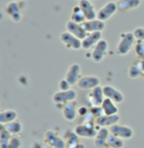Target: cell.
I'll return each instance as SVG.
<instances>
[{
  "label": "cell",
  "mask_w": 144,
  "mask_h": 148,
  "mask_svg": "<svg viewBox=\"0 0 144 148\" xmlns=\"http://www.w3.org/2000/svg\"><path fill=\"white\" fill-rule=\"evenodd\" d=\"M136 40L133 32L126 31L120 35V39L117 43L116 52L120 56H126L135 47Z\"/></svg>",
  "instance_id": "cell-1"
},
{
  "label": "cell",
  "mask_w": 144,
  "mask_h": 148,
  "mask_svg": "<svg viewBox=\"0 0 144 148\" xmlns=\"http://www.w3.org/2000/svg\"><path fill=\"white\" fill-rule=\"evenodd\" d=\"M94 122L93 121H85L83 124H79L75 126L73 131L80 137V138L92 139L94 138L98 129Z\"/></svg>",
  "instance_id": "cell-2"
},
{
  "label": "cell",
  "mask_w": 144,
  "mask_h": 148,
  "mask_svg": "<svg viewBox=\"0 0 144 148\" xmlns=\"http://www.w3.org/2000/svg\"><path fill=\"white\" fill-rule=\"evenodd\" d=\"M78 97L77 92L74 89H68V90H58L56 92L53 93L52 95V102L57 107L61 106V109L63 107V105H65L66 103H69V102L75 101L76 99Z\"/></svg>",
  "instance_id": "cell-3"
},
{
  "label": "cell",
  "mask_w": 144,
  "mask_h": 148,
  "mask_svg": "<svg viewBox=\"0 0 144 148\" xmlns=\"http://www.w3.org/2000/svg\"><path fill=\"white\" fill-rule=\"evenodd\" d=\"M109 50V43L106 40L102 39L94 46L90 52V58L94 62H101L107 55Z\"/></svg>",
  "instance_id": "cell-4"
},
{
  "label": "cell",
  "mask_w": 144,
  "mask_h": 148,
  "mask_svg": "<svg viewBox=\"0 0 144 148\" xmlns=\"http://www.w3.org/2000/svg\"><path fill=\"white\" fill-rule=\"evenodd\" d=\"M109 130L110 134L115 135L123 140H131L132 138H133L135 135V131L132 129V127L121 123H118L116 125L110 127Z\"/></svg>",
  "instance_id": "cell-5"
},
{
  "label": "cell",
  "mask_w": 144,
  "mask_h": 148,
  "mask_svg": "<svg viewBox=\"0 0 144 148\" xmlns=\"http://www.w3.org/2000/svg\"><path fill=\"white\" fill-rule=\"evenodd\" d=\"M117 11H118L117 3L114 1L108 2L97 11V18L101 21L106 22L116 14Z\"/></svg>",
  "instance_id": "cell-6"
},
{
  "label": "cell",
  "mask_w": 144,
  "mask_h": 148,
  "mask_svg": "<svg viewBox=\"0 0 144 148\" xmlns=\"http://www.w3.org/2000/svg\"><path fill=\"white\" fill-rule=\"evenodd\" d=\"M60 40L66 48L78 51L82 48V40L78 37L73 36L68 31H63L60 34Z\"/></svg>",
  "instance_id": "cell-7"
},
{
  "label": "cell",
  "mask_w": 144,
  "mask_h": 148,
  "mask_svg": "<svg viewBox=\"0 0 144 148\" xmlns=\"http://www.w3.org/2000/svg\"><path fill=\"white\" fill-rule=\"evenodd\" d=\"M5 12L11 21L14 23H19L22 20V9L19 1H11L9 3H7L5 7Z\"/></svg>",
  "instance_id": "cell-8"
},
{
  "label": "cell",
  "mask_w": 144,
  "mask_h": 148,
  "mask_svg": "<svg viewBox=\"0 0 144 148\" xmlns=\"http://www.w3.org/2000/svg\"><path fill=\"white\" fill-rule=\"evenodd\" d=\"M82 77V67L79 63H72L71 64L66 73H65V77L64 78L70 83L71 86H74L77 85L79 81L80 80Z\"/></svg>",
  "instance_id": "cell-9"
},
{
  "label": "cell",
  "mask_w": 144,
  "mask_h": 148,
  "mask_svg": "<svg viewBox=\"0 0 144 148\" xmlns=\"http://www.w3.org/2000/svg\"><path fill=\"white\" fill-rule=\"evenodd\" d=\"M103 92H104L105 98L112 100L116 103H121L125 100L124 93L112 85L106 84L103 86Z\"/></svg>",
  "instance_id": "cell-10"
},
{
  "label": "cell",
  "mask_w": 144,
  "mask_h": 148,
  "mask_svg": "<svg viewBox=\"0 0 144 148\" xmlns=\"http://www.w3.org/2000/svg\"><path fill=\"white\" fill-rule=\"evenodd\" d=\"M100 79L99 77L94 75H85L82 76L77 86L83 90H92L100 86Z\"/></svg>",
  "instance_id": "cell-11"
},
{
  "label": "cell",
  "mask_w": 144,
  "mask_h": 148,
  "mask_svg": "<svg viewBox=\"0 0 144 148\" xmlns=\"http://www.w3.org/2000/svg\"><path fill=\"white\" fill-rule=\"evenodd\" d=\"M121 121V116L117 114L114 115H105L102 114L99 117L95 118L94 123L97 128H110Z\"/></svg>",
  "instance_id": "cell-12"
},
{
  "label": "cell",
  "mask_w": 144,
  "mask_h": 148,
  "mask_svg": "<svg viewBox=\"0 0 144 148\" xmlns=\"http://www.w3.org/2000/svg\"><path fill=\"white\" fill-rule=\"evenodd\" d=\"M45 141L51 148H66L65 140L52 130L45 133Z\"/></svg>",
  "instance_id": "cell-13"
},
{
  "label": "cell",
  "mask_w": 144,
  "mask_h": 148,
  "mask_svg": "<svg viewBox=\"0 0 144 148\" xmlns=\"http://www.w3.org/2000/svg\"><path fill=\"white\" fill-rule=\"evenodd\" d=\"M105 99V98L103 92V87L101 86L90 90L87 94V99L91 107H100Z\"/></svg>",
  "instance_id": "cell-14"
},
{
  "label": "cell",
  "mask_w": 144,
  "mask_h": 148,
  "mask_svg": "<svg viewBox=\"0 0 144 148\" xmlns=\"http://www.w3.org/2000/svg\"><path fill=\"white\" fill-rule=\"evenodd\" d=\"M78 103L76 101L69 102L63 105L62 108V114L63 118L67 121L72 122L74 120H76L78 114Z\"/></svg>",
  "instance_id": "cell-15"
},
{
  "label": "cell",
  "mask_w": 144,
  "mask_h": 148,
  "mask_svg": "<svg viewBox=\"0 0 144 148\" xmlns=\"http://www.w3.org/2000/svg\"><path fill=\"white\" fill-rule=\"evenodd\" d=\"M78 5L82 9L87 20L97 18V11L90 0H79Z\"/></svg>",
  "instance_id": "cell-16"
},
{
  "label": "cell",
  "mask_w": 144,
  "mask_h": 148,
  "mask_svg": "<svg viewBox=\"0 0 144 148\" xmlns=\"http://www.w3.org/2000/svg\"><path fill=\"white\" fill-rule=\"evenodd\" d=\"M102 40V32L88 33L86 37L82 40V49L89 51L92 50Z\"/></svg>",
  "instance_id": "cell-17"
},
{
  "label": "cell",
  "mask_w": 144,
  "mask_h": 148,
  "mask_svg": "<svg viewBox=\"0 0 144 148\" xmlns=\"http://www.w3.org/2000/svg\"><path fill=\"white\" fill-rule=\"evenodd\" d=\"M66 30L72 34L73 36L78 37L81 40H83L86 37V36L88 35L87 31L85 30L84 27L83 26V24H79V23L73 22L72 20H68L67 22Z\"/></svg>",
  "instance_id": "cell-18"
},
{
  "label": "cell",
  "mask_w": 144,
  "mask_h": 148,
  "mask_svg": "<svg viewBox=\"0 0 144 148\" xmlns=\"http://www.w3.org/2000/svg\"><path fill=\"white\" fill-rule=\"evenodd\" d=\"M83 26L84 27L87 33H93V32H103L105 27V22L101 21L98 18L92 19V20H87L83 24Z\"/></svg>",
  "instance_id": "cell-19"
},
{
  "label": "cell",
  "mask_w": 144,
  "mask_h": 148,
  "mask_svg": "<svg viewBox=\"0 0 144 148\" xmlns=\"http://www.w3.org/2000/svg\"><path fill=\"white\" fill-rule=\"evenodd\" d=\"M110 132L108 128H99L94 137V147L96 148H107V140Z\"/></svg>",
  "instance_id": "cell-20"
},
{
  "label": "cell",
  "mask_w": 144,
  "mask_h": 148,
  "mask_svg": "<svg viewBox=\"0 0 144 148\" xmlns=\"http://www.w3.org/2000/svg\"><path fill=\"white\" fill-rule=\"evenodd\" d=\"M142 3V0H120L117 2L118 11L126 12L139 8Z\"/></svg>",
  "instance_id": "cell-21"
},
{
  "label": "cell",
  "mask_w": 144,
  "mask_h": 148,
  "mask_svg": "<svg viewBox=\"0 0 144 148\" xmlns=\"http://www.w3.org/2000/svg\"><path fill=\"white\" fill-rule=\"evenodd\" d=\"M17 119H18V113L14 110L7 109L0 112V123L2 125H4L12 121H14Z\"/></svg>",
  "instance_id": "cell-22"
},
{
  "label": "cell",
  "mask_w": 144,
  "mask_h": 148,
  "mask_svg": "<svg viewBox=\"0 0 144 148\" xmlns=\"http://www.w3.org/2000/svg\"><path fill=\"white\" fill-rule=\"evenodd\" d=\"M100 107L103 110L104 114L105 115H114V114H117L119 112V108L117 106V103L106 98L104 99Z\"/></svg>",
  "instance_id": "cell-23"
},
{
  "label": "cell",
  "mask_w": 144,
  "mask_h": 148,
  "mask_svg": "<svg viewBox=\"0 0 144 148\" xmlns=\"http://www.w3.org/2000/svg\"><path fill=\"white\" fill-rule=\"evenodd\" d=\"M3 128L6 130L11 136H19L23 130V125L19 120H16L2 125Z\"/></svg>",
  "instance_id": "cell-24"
},
{
  "label": "cell",
  "mask_w": 144,
  "mask_h": 148,
  "mask_svg": "<svg viewBox=\"0 0 144 148\" xmlns=\"http://www.w3.org/2000/svg\"><path fill=\"white\" fill-rule=\"evenodd\" d=\"M128 77L132 79H136L142 77V61L137 60L130 66L127 71Z\"/></svg>",
  "instance_id": "cell-25"
},
{
  "label": "cell",
  "mask_w": 144,
  "mask_h": 148,
  "mask_svg": "<svg viewBox=\"0 0 144 148\" xmlns=\"http://www.w3.org/2000/svg\"><path fill=\"white\" fill-rule=\"evenodd\" d=\"M70 20L79 24H83L85 21H87L84 14L83 13L82 9L79 5H76L72 8V13L70 15Z\"/></svg>",
  "instance_id": "cell-26"
},
{
  "label": "cell",
  "mask_w": 144,
  "mask_h": 148,
  "mask_svg": "<svg viewBox=\"0 0 144 148\" xmlns=\"http://www.w3.org/2000/svg\"><path fill=\"white\" fill-rule=\"evenodd\" d=\"M125 146L124 140L115 135L110 134L107 140V148H123Z\"/></svg>",
  "instance_id": "cell-27"
},
{
  "label": "cell",
  "mask_w": 144,
  "mask_h": 148,
  "mask_svg": "<svg viewBox=\"0 0 144 148\" xmlns=\"http://www.w3.org/2000/svg\"><path fill=\"white\" fill-rule=\"evenodd\" d=\"M12 136L4 129L1 130L0 132V148H9V141Z\"/></svg>",
  "instance_id": "cell-28"
},
{
  "label": "cell",
  "mask_w": 144,
  "mask_h": 148,
  "mask_svg": "<svg viewBox=\"0 0 144 148\" xmlns=\"http://www.w3.org/2000/svg\"><path fill=\"white\" fill-rule=\"evenodd\" d=\"M79 138L80 137L74 131L70 132L68 135L66 140H65V141H66V148L71 147H74V146L79 145L80 143L79 142Z\"/></svg>",
  "instance_id": "cell-29"
},
{
  "label": "cell",
  "mask_w": 144,
  "mask_h": 148,
  "mask_svg": "<svg viewBox=\"0 0 144 148\" xmlns=\"http://www.w3.org/2000/svg\"><path fill=\"white\" fill-rule=\"evenodd\" d=\"M134 50L137 58L141 61H144V42L136 41Z\"/></svg>",
  "instance_id": "cell-30"
},
{
  "label": "cell",
  "mask_w": 144,
  "mask_h": 148,
  "mask_svg": "<svg viewBox=\"0 0 144 148\" xmlns=\"http://www.w3.org/2000/svg\"><path fill=\"white\" fill-rule=\"evenodd\" d=\"M9 148H22L23 140L19 136H12L9 141Z\"/></svg>",
  "instance_id": "cell-31"
},
{
  "label": "cell",
  "mask_w": 144,
  "mask_h": 148,
  "mask_svg": "<svg viewBox=\"0 0 144 148\" xmlns=\"http://www.w3.org/2000/svg\"><path fill=\"white\" fill-rule=\"evenodd\" d=\"M133 34L136 41L144 42V27H137L133 30Z\"/></svg>",
  "instance_id": "cell-32"
},
{
  "label": "cell",
  "mask_w": 144,
  "mask_h": 148,
  "mask_svg": "<svg viewBox=\"0 0 144 148\" xmlns=\"http://www.w3.org/2000/svg\"><path fill=\"white\" fill-rule=\"evenodd\" d=\"M71 87L72 86L70 85V83H68L65 78L60 80L59 83H58V88H59V90H62V91L71 89Z\"/></svg>",
  "instance_id": "cell-33"
},
{
  "label": "cell",
  "mask_w": 144,
  "mask_h": 148,
  "mask_svg": "<svg viewBox=\"0 0 144 148\" xmlns=\"http://www.w3.org/2000/svg\"><path fill=\"white\" fill-rule=\"evenodd\" d=\"M90 113V110H89L88 107L84 106V105H82L79 106L78 108V114L80 115V116H83V117H86L88 115V114Z\"/></svg>",
  "instance_id": "cell-34"
},
{
  "label": "cell",
  "mask_w": 144,
  "mask_h": 148,
  "mask_svg": "<svg viewBox=\"0 0 144 148\" xmlns=\"http://www.w3.org/2000/svg\"><path fill=\"white\" fill-rule=\"evenodd\" d=\"M67 148H85V147H84V145H83V144L79 143V145H77V146H74V147H67Z\"/></svg>",
  "instance_id": "cell-35"
},
{
  "label": "cell",
  "mask_w": 144,
  "mask_h": 148,
  "mask_svg": "<svg viewBox=\"0 0 144 148\" xmlns=\"http://www.w3.org/2000/svg\"><path fill=\"white\" fill-rule=\"evenodd\" d=\"M142 77H144V61H142Z\"/></svg>",
  "instance_id": "cell-36"
},
{
  "label": "cell",
  "mask_w": 144,
  "mask_h": 148,
  "mask_svg": "<svg viewBox=\"0 0 144 148\" xmlns=\"http://www.w3.org/2000/svg\"><path fill=\"white\" fill-rule=\"evenodd\" d=\"M112 1H114V2H116V3H117V2H119L120 0H112Z\"/></svg>",
  "instance_id": "cell-37"
},
{
  "label": "cell",
  "mask_w": 144,
  "mask_h": 148,
  "mask_svg": "<svg viewBox=\"0 0 144 148\" xmlns=\"http://www.w3.org/2000/svg\"><path fill=\"white\" fill-rule=\"evenodd\" d=\"M16 1H25V0H16Z\"/></svg>",
  "instance_id": "cell-38"
},
{
  "label": "cell",
  "mask_w": 144,
  "mask_h": 148,
  "mask_svg": "<svg viewBox=\"0 0 144 148\" xmlns=\"http://www.w3.org/2000/svg\"></svg>",
  "instance_id": "cell-39"
}]
</instances>
